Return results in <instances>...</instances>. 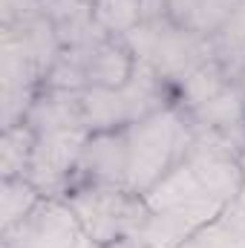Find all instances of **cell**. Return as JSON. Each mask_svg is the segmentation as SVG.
<instances>
[{"mask_svg":"<svg viewBox=\"0 0 245 248\" xmlns=\"http://www.w3.org/2000/svg\"><path fill=\"white\" fill-rule=\"evenodd\" d=\"M127 187L147 193L190 144V124L179 110L162 107L138 122L127 124Z\"/></svg>","mask_w":245,"mask_h":248,"instance_id":"1","label":"cell"},{"mask_svg":"<svg viewBox=\"0 0 245 248\" xmlns=\"http://www.w3.org/2000/svg\"><path fill=\"white\" fill-rule=\"evenodd\" d=\"M124 44L130 46L136 61L147 63L165 81H184L214 58L208 38L182 29L168 15H156L136 23L124 35Z\"/></svg>","mask_w":245,"mask_h":248,"instance_id":"2","label":"cell"},{"mask_svg":"<svg viewBox=\"0 0 245 248\" xmlns=\"http://www.w3.org/2000/svg\"><path fill=\"white\" fill-rule=\"evenodd\" d=\"M66 205L75 211L87 237L95 240L98 246L133 240L150 214L144 196H138L130 187L110 185H90L84 190H75Z\"/></svg>","mask_w":245,"mask_h":248,"instance_id":"3","label":"cell"},{"mask_svg":"<svg viewBox=\"0 0 245 248\" xmlns=\"http://www.w3.org/2000/svg\"><path fill=\"white\" fill-rule=\"evenodd\" d=\"M87 130H49L38 133L32 159L26 168V179L35 187H52L72 170V165L81 159L87 144Z\"/></svg>","mask_w":245,"mask_h":248,"instance_id":"4","label":"cell"},{"mask_svg":"<svg viewBox=\"0 0 245 248\" xmlns=\"http://www.w3.org/2000/svg\"><path fill=\"white\" fill-rule=\"evenodd\" d=\"M78 168L90 179V185L127 187V133L101 130L87 139Z\"/></svg>","mask_w":245,"mask_h":248,"instance_id":"5","label":"cell"},{"mask_svg":"<svg viewBox=\"0 0 245 248\" xmlns=\"http://www.w3.org/2000/svg\"><path fill=\"white\" fill-rule=\"evenodd\" d=\"M162 3H165V15L173 23L211 41L231 17L240 0H162Z\"/></svg>","mask_w":245,"mask_h":248,"instance_id":"6","label":"cell"},{"mask_svg":"<svg viewBox=\"0 0 245 248\" xmlns=\"http://www.w3.org/2000/svg\"><path fill=\"white\" fill-rule=\"evenodd\" d=\"M179 248H245V205L237 199L222 208V214L199 228Z\"/></svg>","mask_w":245,"mask_h":248,"instance_id":"7","label":"cell"},{"mask_svg":"<svg viewBox=\"0 0 245 248\" xmlns=\"http://www.w3.org/2000/svg\"><path fill=\"white\" fill-rule=\"evenodd\" d=\"M211 52L231 75H240L245 69V0L237 3L231 17L211 38Z\"/></svg>","mask_w":245,"mask_h":248,"instance_id":"8","label":"cell"},{"mask_svg":"<svg viewBox=\"0 0 245 248\" xmlns=\"http://www.w3.org/2000/svg\"><path fill=\"white\" fill-rule=\"evenodd\" d=\"M38 133L29 124H12L6 127V139H3V173L6 179H15V173H26L29 159H32V147H35Z\"/></svg>","mask_w":245,"mask_h":248,"instance_id":"9","label":"cell"},{"mask_svg":"<svg viewBox=\"0 0 245 248\" xmlns=\"http://www.w3.org/2000/svg\"><path fill=\"white\" fill-rule=\"evenodd\" d=\"M95 17L107 32L127 35L136 23L144 20V0H98Z\"/></svg>","mask_w":245,"mask_h":248,"instance_id":"10","label":"cell"},{"mask_svg":"<svg viewBox=\"0 0 245 248\" xmlns=\"http://www.w3.org/2000/svg\"><path fill=\"white\" fill-rule=\"evenodd\" d=\"M38 187L32 185L29 179H6L3 187V231L15 228L35 205H38Z\"/></svg>","mask_w":245,"mask_h":248,"instance_id":"11","label":"cell"},{"mask_svg":"<svg viewBox=\"0 0 245 248\" xmlns=\"http://www.w3.org/2000/svg\"><path fill=\"white\" fill-rule=\"evenodd\" d=\"M237 78H240V90H243V95H245V69L237 75Z\"/></svg>","mask_w":245,"mask_h":248,"instance_id":"12","label":"cell"}]
</instances>
